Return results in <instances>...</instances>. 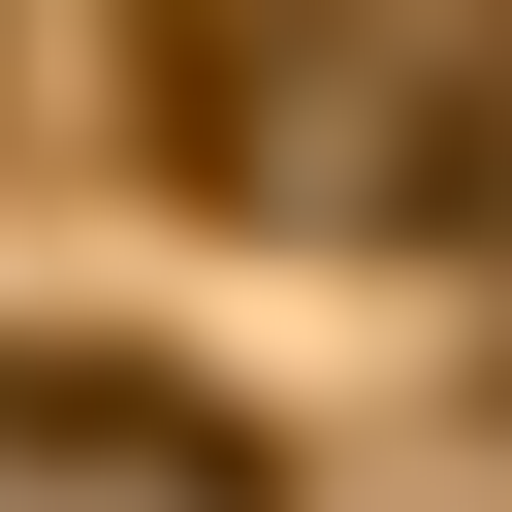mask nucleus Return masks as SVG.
<instances>
[{"mask_svg":"<svg viewBox=\"0 0 512 512\" xmlns=\"http://www.w3.org/2000/svg\"><path fill=\"white\" fill-rule=\"evenodd\" d=\"M384 224H416V256H512V32L384 96Z\"/></svg>","mask_w":512,"mask_h":512,"instance_id":"obj_1","label":"nucleus"},{"mask_svg":"<svg viewBox=\"0 0 512 512\" xmlns=\"http://www.w3.org/2000/svg\"><path fill=\"white\" fill-rule=\"evenodd\" d=\"M160 160H192V192L320 160V32H160Z\"/></svg>","mask_w":512,"mask_h":512,"instance_id":"obj_2","label":"nucleus"}]
</instances>
